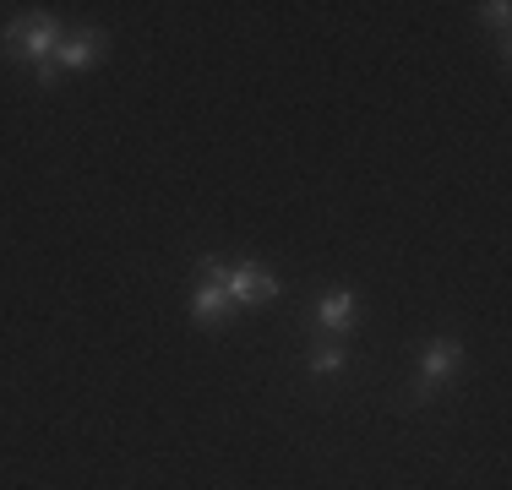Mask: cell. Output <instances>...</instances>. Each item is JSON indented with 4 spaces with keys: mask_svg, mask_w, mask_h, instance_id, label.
I'll list each match as a JSON object with an SVG mask.
<instances>
[{
    "mask_svg": "<svg viewBox=\"0 0 512 490\" xmlns=\"http://www.w3.org/2000/svg\"><path fill=\"white\" fill-rule=\"evenodd\" d=\"M0 44H6L11 60H39V66H44V60L55 55V44H60V28L50 17H17Z\"/></svg>",
    "mask_w": 512,
    "mask_h": 490,
    "instance_id": "1",
    "label": "cell"
},
{
    "mask_svg": "<svg viewBox=\"0 0 512 490\" xmlns=\"http://www.w3.org/2000/svg\"><path fill=\"white\" fill-rule=\"evenodd\" d=\"M104 60V33H77V39H60L55 55L39 66V82L50 88L60 71H82V66H99Z\"/></svg>",
    "mask_w": 512,
    "mask_h": 490,
    "instance_id": "2",
    "label": "cell"
},
{
    "mask_svg": "<svg viewBox=\"0 0 512 490\" xmlns=\"http://www.w3.org/2000/svg\"><path fill=\"white\" fill-rule=\"evenodd\" d=\"M224 294H229V305L273 300V294H278V278L267 273V267H256V262H240V267H229V273H224Z\"/></svg>",
    "mask_w": 512,
    "mask_h": 490,
    "instance_id": "3",
    "label": "cell"
},
{
    "mask_svg": "<svg viewBox=\"0 0 512 490\" xmlns=\"http://www.w3.org/2000/svg\"><path fill=\"white\" fill-rule=\"evenodd\" d=\"M360 300L349 289H338V294H327L322 305H316V327H322V333H349V327L360 322Z\"/></svg>",
    "mask_w": 512,
    "mask_h": 490,
    "instance_id": "4",
    "label": "cell"
},
{
    "mask_svg": "<svg viewBox=\"0 0 512 490\" xmlns=\"http://www.w3.org/2000/svg\"><path fill=\"white\" fill-rule=\"evenodd\" d=\"M458 343H447V338H436V343H425L420 349V371H425V382H442V376H453L458 371Z\"/></svg>",
    "mask_w": 512,
    "mask_h": 490,
    "instance_id": "5",
    "label": "cell"
},
{
    "mask_svg": "<svg viewBox=\"0 0 512 490\" xmlns=\"http://www.w3.org/2000/svg\"><path fill=\"white\" fill-rule=\"evenodd\" d=\"M191 311H197V322L202 327H213V322H224L235 305H229V294H224V284H202L197 289V300H191Z\"/></svg>",
    "mask_w": 512,
    "mask_h": 490,
    "instance_id": "6",
    "label": "cell"
},
{
    "mask_svg": "<svg viewBox=\"0 0 512 490\" xmlns=\"http://www.w3.org/2000/svg\"><path fill=\"white\" fill-rule=\"evenodd\" d=\"M344 360H349V354H344V349H316V354H311V360H306V365H311V371H316V376H333V371H338V365H344Z\"/></svg>",
    "mask_w": 512,
    "mask_h": 490,
    "instance_id": "7",
    "label": "cell"
}]
</instances>
